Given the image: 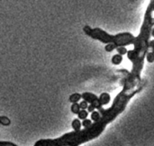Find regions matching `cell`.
<instances>
[{
    "label": "cell",
    "mask_w": 154,
    "mask_h": 146,
    "mask_svg": "<svg viewBox=\"0 0 154 146\" xmlns=\"http://www.w3.org/2000/svg\"><path fill=\"white\" fill-rule=\"evenodd\" d=\"M79 120H80V119H79V118L74 119V120H73V122H72V128L74 129V131L80 130L81 125H82V123Z\"/></svg>",
    "instance_id": "obj_7"
},
{
    "label": "cell",
    "mask_w": 154,
    "mask_h": 146,
    "mask_svg": "<svg viewBox=\"0 0 154 146\" xmlns=\"http://www.w3.org/2000/svg\"><path fill=\"white\" fill-rule=\"evenodd\" d=\"M82 99L87 101V103H89L90 105H92L93 107L96 109H100L102 108V104L100 103L99 98L97 96H96L93 93H89V92H85L82 94Z\"/></svg>",
    "instance_id": "obj_3"
},
{
    "label": "cell",
    "mask_w": 154,
    "mask_h": 146,
    "mask_svg": "<svg viewBox=\"0 0 154 146\" xmlns=\"http://www.w3.org/2000/svg\"><path fill=\"white\" fill-rule=\"evenodd\" d=\"M149 47L153 49L154 48V40H152V41H150L149 42Z\"/></svg>",
    "instance_id": "obj_19"
},
{
    "label": "cell",
    "mask_w": 154,
    "mask_h": 146,
    "mask_svg": "<svg viewBox=\"0 0 154 146\" xmlns=\"http://www.w3.org/2000/svg\"><path fill=\"white\" fill-rule=\"evenodd\" d=\"M0 125H2L4 126H8L11 125L10 119L6 116H0Z\"/></svg>",
    "instance_id": "obj_8"
},
{
    "label": "cell",
    "mask_w": 154,
    "mask_h": 146,
    "mask_svg": "<svg viewBox=\"0 0 154 146\" xmlns=\"http://www.w3.org/2000/svg\"><path fill=\"white\" fill-rule=\"evenodd\" d=\"M116 51H117L118 53L121 54V55H125V54H127V52H128L125 46H119V47L116 48Z\"/></svg>",
    "instance_id": "obj_14"
},
{
    "label": "cell",
    "mask_w": 154,
    "mask_h": 146,
    "mask_svg": "<svg viewBox=\"0 0 154 146\" xmlns=\"http://www.w3.org/2000/svg\"><path fill=\"white\" fill-rule=\"evenodd\" d=\"M79 107H80V109H87V108H88V103H87V101L83 100V101H81V102L79 103Z\"/></svg>",
    "instance_id": "obj_17"
},
{
    "label": "cell",
    "mask_w": 154,
    "mask_h": 146,
    "mask_svg": "<svg viewBox=\"0 0 154 146\" xmlns=\"http://www.w3.org/2000/svg\"><path fill=\"white\" fill-rule=\"evenodd\" d=\"M152 52H153V53H154V48L152 49Z\"/></svg>",
    "instance_id": "obj_21"
},
{
    "label": "cell",
    "mask_w": 154,
    "mask_h": 146,
    "mask_svg": "<svg viewBox=\"0 0 154 146\" xmlns=\"http://www.w3.org/2000/svg\"><path fill=\"white\" fill-rule=\"evenodd\" d=\"M79 111H80L79 104V103H72V105H71V112H72L73 114H77V115H78Z\"/></svg>",
    "instance_id": "obj_10"
},
{
    "label": "cell",
    "mask_w": 154,
    "mask_h": 146,
    "mask_svg": "<svg viewBox=\"0 0 154 146\" xmlns=\"http://www.w3.org/2000/svg\"><path fill=\"white\" fill-rule=\"evenodd\" d=\"M91 125H92V122H91V120H89V119H84L83 122H82V126L84 128H87L88 126H90Z\"/></svg>",
    "instance_id": "obj_15"
},
{
    "label": "cell",
    "mask_w": 154,
    "mask_h": 146,
    "mask_svg": "<svg viewBox=\"0 0 154 146\" xmlns=\"http://www.w3.org/2000/svg\"><path fill=\"white\" fill-rule=\"evenodd\" d=\"M34 146H73L70 132L63 135L57 139H41L37 141Z\"/></svg>",
    "instance_id": "obj_2"
},
{
    "label": "cell",
    "mask_w": 154,
    "mask_h": 146,
    "mask_svg": "<svg viewBox=\"0 0 154 146\" xmlns=\"http://www.w3.org/2000/svg\"><path fill=\"white\" fill-rule=\"evenodd\" d=\"M88 115V111H87L86 109H80V111L78 114L79 119L80 120H84V119H87Z\"/></svg>",
    "instance_id": "obj_9"
},
{
    "label": "cell",
    "mask_w": 154,
    "mask_h": 146,
    "mask_svg": "<svg viewBox=\"0 0 154 146\" xmlns=\"http://www.w3.org/2000/svg\"><path fill=\"white\" fill-rule=\"evenodd\" d=\"M154 12L150 5L148 6L143 23L141 27L140 33L137 37H133L132 44L133 45V50L128 51L127 57L133 63L132 71L128 73L127 77L124 79L123 88L126 89H134L141 86L146 85V79L141 78L144 59L146 57L147 52L150 49L149 42L150 37L151 36V29L154 26V18L152 16V13Z\"/></svg>",
    "instance_id": "obj_1"
},
{
    "label": "cell",
    "mask_w": 154,
    "mask_h": 146,
    "mask_svg": "<svg viewBox=\"0 0 154 146\" xmlns=\"http://www.w3.org/2000/svg\"><path fill=\"white\" fill-rule=\"evenodd\" d=\"M151 36H153L154 37V26H153V27H152V29H151Z\"/></svg>",
    "instance_id": "obj_20"
},
{
    "label": "cell",
    "mask_w": 154,
    "mask_h": 146,
    "mask_svg": "<svg viewBox=\"0 0 154 146\" xmlns=\"http://www.w3.org/2000/svg\"><path fill=\"white\" fill-rule=\"evenodd\" d=\"M145 58H146L147 61H148V62H150V63L154 62V53H153L152 51H148Z\"/></svg>",
    "instance_id": "obj_13"
},
{
    "label": "cell",
    "mask_w": 154,
    "mask_h": 146,
    "mask_svg": "<svg viewBox=\"0 0 154 146\" xmlns=\"http://www.w3.org/2000/svg\"><path fill=\"white\" fill-rule=\"evenodd\" d=\"M116 48H117V46L115 45V44H114V43H106V45L105 46V50H106L107 52H111V51H113L114 50H116Z\"/></svg>",
    "instance_id": "obj_12"
},
{
    "label": "cell",
    "mask_w": 154,
    "mask_h": 146,
    "mask_svg": "<svg viewBox=\"0 0 154 146\" xmlns=\"http://www.w3.org/2000/svg\"><path fill=\"white\" fill-rule=\"evenodd\" d=\"M95 109H96V108H95L93 107V105H90V104H89V105H88V108H87V111H88L89 113H92L93 111H95Z\"/></svg>",
    "instance_id": "obj_18"
},
{
    "label": "cell",
    "mask_w": 154,
    "mask_h": 146,
    "mask_svg": "<svg viewBox=\"0 0 154 146\" xmlns=\"http://www.w3.org/2000/svg\"><path fill=\"white\" fill-rule=\"evenodd\" d=\"M98 98H99V100H100V103L102 104V105H107L111 100L110 95L108 94V93H102L100 97H98Z\"/></svg>",
    "instance_id": "obj_4"
},
{
    "label": "cell",
    "mask_w": 154,
    "mask_h": 146,
    "mask_svg": "<svg viewBox=\"0 0 154 146\" xmlns=\"http://www.w3.org/2000/svg\"><path fill=\"white\" fill-rule=\"evenodd\" d=\"M0 146H18V145L13 143L11 142H2V141H0Z\"/></svg>",
    "instance_id": "obj_16"
},
{
    "label": "cell",
    "mask_w": 154,
    "mask_h": 146,
    "mask_svg": "<svg viewBox=\"0 0 154 146\" xmlns=\"http://www.w3.org/2000/svg\"><path fill=\"white\" fill-rule=\"evenodd\" d=\"M100 117H101V114L99 113V111H93L91 113V120L92 121H94V122L97 121L100 119Z\"/></svg>",
    "instance_id": "obj_11"
},
{
    "label": "cell",
    "mask_w": 154,
    "mask_h": 146,
    "mask_svg": "<svg viewBox=\"0 0 154 146\" xmlns=\"http://www.w3.org/2000/svg\"><path fill=\"white\" fill-rule=\"evenodd\" d=\"M81 98H82V95L81 94H79V93H73L72 95L70 96L69 100L71 103H78Z\"/></svg>",
    "instance_id": "obj_5"
},
{
    "label": "cell",
    "mask_w": 154,
    "mask_h": 146,
    "mask_svg": "<svg viewBox=\"0 0 154 146\" xmlns=\"http://www.w3.org/2000/svg\"><path fill=\"white\" fill-rule=\"evenodd\" d=\"M111 61L114 65H119L121 64V62L123 61V55L117 53V54H115L112 57L111 59Z\"/></svg>",
    "instance_id": "obj_6"
}]
</instances>
